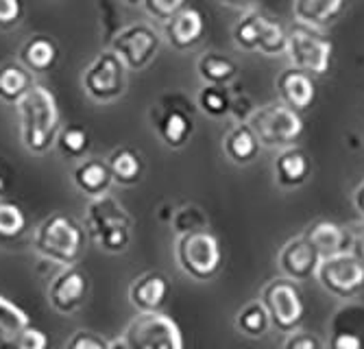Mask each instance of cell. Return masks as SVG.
Instances as JSON below:
<instances>
[{
    "mask_svg": "<svg viewBox=\"0 0 364 349\" xmlns=\"http://www.w3.org/2000/svg\"><path fill=\"white\" fill-rule=\"evenodd\" d=\"M109 349H127V345H124L122 336H118V338L109 340Z\"/></svg>",
    "mask_w": 364,
    "mask_h": 349,
    "instance_id": "46",
    "label": "cell"
},
{
    "mask_svg": "<svg viewBox=\"0 0 364 349\" xmlns=\"http://www.w3.org/2000/svg\"><path fill=\"white\" fill-rule=\"evenodd\" d=\"M164 38L159 31L149 22H127L112 38L109 46L129 68V73H140L149 68L159 55Z\"/></svg>",
    "mask_w": 364,
    "mask_h": 349,
    "instance_id": "10",
    "label": "cell"
},
{
    "mask_svg": "<svg viewBox=\"0 0 364 349\" xmlns=\"http://www.w3.org/2000/svg\"><path fill=\"white\" fill-rule=\"evenodd\" d=\"M18 61L33 75L44 77L59 61V44L50 36H31L18 50Z\"/></svg>",
    "mask_w": 364,
    "mask_h": 349,
    "instance_id": "23",
    "label": "cell"
},
{
    "mask_svg": "<svg viewBox=\"0 0 364 349\" xmlns=\"http://www.w3.org/2000/svg\"><path fill=\"white\" fill-rule=\"evenodd\" d=\"M73 183L87 199H98L103 195H109V190L114 186V177L107 166V160H98V157L81 160L73 168Z\"/></svg>",
    "mask_w": 364,
    "mask_h": 349,
    "instance_id": "22",
    "label": "cell"
},
{
    "mask_svg": "<svg viewBox=\"0 0 364 349\" xmlns=\"http://www.w3.org/2000/svg\"><path fill=\"white\" fill-rule=\"evenodd\" d=\"M127 85L129 68L112 48L98 50L81 73V87L85 97L98 105L120 101L127 94Z\"/></svg>",
    "mask_w": 364,
    "mask_h": 349,
    "instance_id": "4",
    "label": "cell"
},
{
    "mask_svg": "<svg viewBox=\"0 0 364 349\" xmlns=\"http://www.w3.org/2000/svg\"><path fill=\"white\" fill-rule=\"evenodd\" d=\"M28 232V216L16 201L0 199V242H14Z\"/></svg>",
    "mask_w": 364,
    "mask_h": 349,
    "instance_id": "32",
    "label": "cell"
},
{
    "mask_svg": "<svg viewBox=\"0 0 364 349\" xmlns=\"http://www.w3.org/2000/svg\"><path fill=\"white\" fill-rule=\"evenodd\" d=\"M196 107L201 109L205 116L220 120L229 116L231 109V92L229 87L223 85H201L196 92Z\"/></svg>",
    "mask_w": 364,
    "mask_h": 349,
    "instance_id": "33",
    "label": "cell"
},
{
    "mask_svg": "<svg viewBox=\"0 0 364 349\" xmlns=\"http://www.w3.org/2000/svg\"><path fill=\"white\" fill-rule=\"evenodd\" d=\"M11 340H14V336L0 334V349H11Z\"/></svg>",
    "mask_w": 364,
    "mask_h": 349,
    "instance_id": "45",
    "label": "cell"
},
{
    "mask_svg": "<svg viewBox=\"0 0 364 349\" xmlns=\"http://www.w3.org/2000/svg\"><path fill=\"white\" fill-rule=\"evenodd\" d=\"M304 236L316 249L321 260L338 256V253H345L347 245H349L347 227H343L338 223H332V220H314L312 225H308Z\"/></svg>",
    "mask_w": 364,
    "mask_h": 349,
    "instance_id": "25",
    "label": "cell"
},
{
    "mask_svg": "<svg viewBox=\"0 0 364 349\" xmlns=\"http://www.w3.org/2000/svg\"><path fill=\"white\" fill-rule=\"evenodd\" d=\"M18 114L20 142L31 155H46L61 131V107L55 92L44 83H33L31 90L14 105Z\"/></svg>",
    "mask_w": 364,
    "mask_h": 349,
    "instance_id": "1",
    "label": "cell"
},
{
    "mask_svg": "<svg viewBox=\"0 0 364 349\" xmlns=\"http://www.w3.org/2000/svg\"><path fill=\"white\" fill-rule=\"evenodd\" d=\"M87 247L83 223L70 214L55 212L46 216L33 232V249L40 258L63 267H77Z\"/></svg>",
    "mask_w": 364,
    "mask_h": 349,
    "instance_id": "2",
    "label": "cell"
},
{
    "mask_svg": "<svg viewBox=\"0 0 364 349\" xmlns=\"http://www.w3.org/2000/svg\"><path fill=\"white\" fill-rule=\"evenodd\" d=\"M286 57L292 68L308 73L310 77H323L332 66L334 44L321 36L316 28L294 24L288 28Z\"/></svg>",
    "mask_w": 364,
    "mask_h": 349,
    "instance_id": "12",
    "label": "cell"
},
{
    "mask_svg": "<svg viewBox=\"0 0 364 349\" xmlns=\"http://www.w3.org/2000/svg\"><path fill=\"white\" fill-rule=\"evenodd\" d=\"M177 267L196 281H210L223 269V249L218 238L205 230L175 238Z\"/></svg>",
    "mask_w": 364,
    "mask_h": 349,
    "instance_id": "7",
    "label": "cell"
},
{
    "mask_svg": "<svg viewBox=\"0 0 364 349\" xmlns=\"http://www.w3.org/2000/svg\"><path fill=\"white\" fill-rule=\"evenodd\" d=\"M186 7H188V0H144L146 14L155 22H161V24H166L171 18H175Z\"/></svg>",
    "mask_w": 364,
    "mask_h": 349,
    "instance_id": "35",
    "label": "cell"
},
{
    "mask_svg": "<svg viewBox=\"0 0 364 349\" xmlns=\"http://www.w3.org/2000/svg\"><path fill=\"white\" fill-rule=\"evenodd\" d=\"M236 330L249 338H262L273 326H271V316L264 308V304L259 299L249 301L247 306H242L236 314Z\"/></svg>",
    "mask_w": 364,
    "mask_h": 349,
    "instance_id": "29",
    "label": "cell"
},
{
    "mask_svg": "<svg viewBox=\"0 0 364 349\" xmlns=\"http://www.w3.org/2000/svg\"><path fill=\"white\" fill-rule=\"evenodd\" d=\"M98 20H101V36L105 38V42L109 46L112 38L120 31V28H116L109 22V20H114V22L120 24V16L116 11V3H114V0H98Z\"/></svg>",
    "mask_w": 364,
    "mask_h": 349,
    "instance_id": "37",
    "label": "cell"
},
{
    "mask_svg": "<svg viewBox=\"0 0 364 349\" xmlns=\"http://www.w3.org/2000/svg\"><path fill=\"white\" fill-rule=\"evenodd\" d=\"M107 166L112 171L114 183L131 188V186H138L142 181L144 175V160L142 155L131 149V146H118L109 153L107 157Z\"/></svg>",
    "mask_w": 364,
    "mask_h": 349,
    "instance_id": "27",
    "label": "cell"
},
{
    "mask_svg": "<svg viewBox=\"0 0 364 349\" xmlns=\"http://www.w3.org/2000/svg\"><path fill=\"white\" fill-rule=\"evenodd\" d=\"M294 24L325 28L332 26L347 9V0H292Z\"/></svg>",
    "mask_w": 364,
    "mask_h": 349,
    "instance_id": "24",
    "label": "cell"
},
{
    "mask_svg": "<svg viewBox=\"0 0 364 349\" xmlns=\"http://www.w3.org/2000/svg\"><path fill=\"white\" fill-rule=\"evenodd\" d=\"M36 83L33 75L20 61H7L0 66V101L16 105Z\"/></svg>",
    "mask_w": 364,
    "mask_h": 349,
    "instance_id": "28",
    "label": "cell"
},
{
    "mask_svg": "<svg viewBox=\"0 0 364 349\" xmlns=\"http://www.w3.org/2000/svg\"><path fill=\"white\" fill-rule=\"evenodd\" d=\"M353 205H355L358 214L364 218V179L360 181V186L355 188V193H353Z\"/></svg>",
    "mask_w": 364,
    "mask_h": 349,
    "instance_id": "43",
    "label": "cell"
},
{
    "mask_svg": "<svg viewBox=\"0 0 364 349\" xmlns=\"http://www.w3.org/2000/svg\"><path fill=\"white\" fill-rule=\"evenodd\" d=\"M90 131L81 124H65L61 127V131L57 136L55 149L61 153L65 160H85V155L90 151Z\"/></svg>",
    "mask_w": 364,
    "mask_h": 349,
    "instance_id": "30",
    "label": "cell"
},
{
    "mask_svg": "<svg viewBox=\"0 0 364 349\" xmlns=\"http://www.w3.org/2000/svg\"><path fill=\"white\" fill-rule=\"evenodd\" d=\"M255 109H257V105L251 99V94H247V92H242V94H231L229 118L234 120V122H249Z\"/></svg>",
    "mask_w": 364,
    "mask_h": 349,
    "instance_id": "40",
    "label": "cell"
},
{
    "mask_svg": "<svg viewBox=\"0 0 364 349\" xmlns=\"http://www.w3.org/2000/svg\"><path fill=\"white\" fill-rule=\"evenodd\" d=\"M318 264H321V256L304 234L284 242V247L277 253V269L282 277H288L296 284L316 277Z\"/></svg>",
    "mask_w": 364,
    "mask_h": 349,
    "instance_id": "16",
    "label": "cell"
},
{
    "mask_svg": "<svg viewBox=\"0 0 364 349\" xmlns=\"http://www.w3.org/2000/svg\"><path fill=\"white\" fill-rule=\"evenodd\" d=\"M65 349H109V340L103 338L101 334H96V332L79 330L68 338Z\"/></svg>",
    "mask_w": 364,
    "mask_h": 349,
    "instance_id": "39",
    "label": "cell"
},
{
    "mask_svg": "<svg viewBox=\"0 0 364 349\" xmlns=\"http://www.w3.org/2000/svg\"><path fill=\"white\" fill-rule=\"evenodd\" d=\"M231 40L242 53H259L262 57L273 59L286 55L288 31L269 14L251 9L238 18Z\"/></svg>",
    "mask_w": 364,
    "mask_h": 349,
    "instance_id": "5",
    "label": "cell"
},
{
    "mask_svg": "<svg viewBox=\"0 0 364 349\" xmlns=\"http://www.w3.org/2000/svg\"><path fill=\"white\" fill-rule=\"evenodd\" d=\"M24 3L22 0H0V31H11L22 24Z\"/></svg>",
    "mask_w": 364,
    "mask_h": 349,
    "instance_id": "38",
    "label": "cell"
},
{
    "mask_svg": "<svg viewBox=\"0 0 364 349\" xmlns=\"http://www.w3.org/2000/svg\"><path fill=\"white\" fill-rule=\"evenodd\" d=\"M83 227L87 232V238H92L98 249L105 251L107 256H118L131 245L134 220L116 197L103 195L98 199H90Z\"/></svg>",
    "mask_w": 364,
    "mask_h": 349,
    "instance_id": "3",
    "label": "cell"
},
{
    "mask_svg": "<svg viewBox=\"0 0 364 349\" xmlns=\"http://www.w3.org/2000/svg\"><path fill=\"white\" fill-rule=\"evenodd\" d=\"M118 3L124 5V7H138V5L144 7V0H118Z\"/></svg>",
    "mask_w": 364,
    "mask_h": 349,
    "instance_id": "47",
    "label": "cell"
},
{
    "mask_svg": "<svg viewBox=\"0 0 364 349\" xmlns=\"http://www.w3.org/2000/svg\"><path fill=\"white\" fill-rule=\"evenodd\" d=\"M11 349H50V338L44 330L31 323L28 328H24L20 334L14 336Z\"/></svg>",
    "mask_w": 364,
    "mask_h": 349,
    "instance_id": "36",
    "label": "cell"
},
{
    "mask_svg": "<svg viewBox=\"0 0 364 349\" xmlns=\"http://www.w3.org/2000/svg\"><path fill=\"white\" fill-rule=\"evenodd\" d=\"M149 120H151L155 136L166 149L179 151L194 136L192 107L186 103V99L179 92L164 94V97L149 109Z\"/></svg>",
    "mask_w": 364,
    "mask_h": 349,
    "instance_id": "8",
    "label": "cell"
},
{
    "mask_svg": "<svg viewBox=\"0 0 364 349\" xmlns=\"http://www.w3.org/2000/svg\"><path fill=\"white\" fill-rule=\"evenodd\" d=\"M196 73H198V79H201L203 85L229 87L238 79L240 66L231 57H227L225 53L208 50L196 59Z\"/></svg>",
    "mask_w": 364,
    "mask_h": 349,
    "instance_id": "26",
    "label": "cell"
},
{
    "mask_svg": "<svg viewBox=\"0 0 364 349\" xmlns=\"http://www.w3.org/2000/svg\"><path fill=\"white\" fill-rule=\"evenodd\" d=\"M90 281L79 267H63L48 284V304L59 314H77L87 301Z\"/></svg>",
    "mask_w": 364,
    "mask_h": 349,
    "instance_id": "14",
    "label": "cell"
},
{
    "mask_svg": "<svg viewBox=\"0 0 364 349\" xmlns=\"http://www.w3.org/2000/svg\"><path fill=\"white\" fill-rule=\"evenodd\" d=\"M347 234H349V245H347V251L355 260H360L364 264V220L360 225H351L347 227Z\"/></svg>",
    "mask_w": 364,
    "mask_h": 349,
    "instance_id": "42",
    "label": "cell"
},
{
    "mask_svg": "<svg viewBox=\"0 0 364 349\" xmlns=\"http://www.w3.org/2000/svg\"><path fill=\"white\" fill-rule=\"evenodd\" d=\"M282 349H325V343L321 340V336H316L312 332L296 330L292 334H286Z\"/></svg>",
    "mask_w": 364,
    "mask_h": 349,
    "instance_id": "41",
    "label": "cell"
},
{
    "mask_svg": "<svg viewBox=\"0 0 364 349\" xmlns=\"http://www.w3.org/2000/svg\"><path fill=\"white\" fill-rule=\"evenodd\" d=\"M218 3L227 5V7H236V9H247L255 3V0H218Z\"/></svg>",
    "mask_w": 364,
    "mask_h": 349,
    "instance_id": "44",
    "label": "cell"
},
{
    "mask_svg": "<svg viewBox=\"0 0 364 349\" xmlns=\"http://www.w3.org/2000/svg\"><path fill=\"white\" fill-rule=\"evenodd\" d=\"M5 190H7V181H5V175L0 173V199H3V195H5Z\"/></svg>",
    "mask_w": 364,
    "mask_h": 349,
    "instance_id": "48",
    "label": "cell"
},
{
    "mask_svg": "<svg viewBox=\"0 0 364 349\" xmlns=\"http://www.w3.org/2000/svg\"><path fill=\"white\" fill-rule=\"evenodd\" d=\"M223 153L225 157L236 166H249L251 162L257 160V155L262 151V144L251 129L249 122H234L223 136Z\"/></svg>",
    "mask_w": 364,
    "mask_h": 349,
    "instance_id": "21",
    "label": "cell"
},
{
    "mask_svg": "<svg viewBox=\"0 0 364 349\" xmlns=\"http://www.w3.org/2000/svg\"><path fill=\"white\" fill-rule=\"evenodd\" d=\"M205 36V18L196 7L181 9L175 18H171L164 24V40L168 42L171 48L186 53L194 48Z\"/></svg>",
    "mask_w": 364,
    "mask_h": 349,
    "instance_id": "19",
    "label": "cell"
},
{
    "mask_svg": "<svg viewBox=\"0 0 364 349\" xmlns=\"http://www.w3.org/2000/svg\"><path fill=\"white\" fill-rule=\"evenodd\" d=\"M28 326H31L28 312L16 301H11L9 297L0 295V334L16 336Z\"/></svg>",
    "mask_w": 364,
    "mask_h": 349,
    "instance_id": "34",
    "label": "cell"
},
{
    "mask_svg": "<svg viewBox=\"0 0 364 349\" xmlns=\"http://www.w3.org/2000/svg\"><path fill=\"white\" fill-rule=\"evenodd\" d=\"M171 299V281L164 273L144 271L129 286V304L138 312H161Z\"/></svg>",
    "mask_w": 364,
    "mask_h": 349,
    "instance_id": "17",
    "label": "cell"
},
{
    "mask_svg": "<svg viewBox=\"0 0 364 349\" xmlns=\"http://www.w3.org/2000/svg\"><path fill=\"white\" fill-rule=\"evenodd\" d=\"M321 289L341 301H353L364 291V264L349 251L332 258H323L316 271Z\"/></svg>",
    "mask_w": 364,
    "mask_h": 349,
    "instance_id": "13",
    "label": "cell"
},
{
    "mask_svg": "<svg viewBox=\"0 0 364 349\" xmlns=\"http://www.w3.org/2000/svg\"><path fill=\"white\" fill-rule=\"evenodd\" d=\"M168 220H171V227H173L175 236L210 230V216L205 214L203 208H198L196 203H181V205L173 208Z\"/></svg>",
    "mask_w": 364,
    "mask_h": 349,
    "instance_id": "31",
    "label": "cell"
},
{
    "mask_svg": "<svg viewBox=\"0 0 364 349\" xmlns=\"http://www.w3.org/2000/svg\"><path fill=\"white\" fill-rule=\"evenodd\" d=\"M275 90L279 103L288 105L294 112H306L314 105L316 101V83L314 77H310L308 73H301L292 66L284 68L277 79H275Z\"/></svg>",
    "mask_w": 364,
    "mask_h": 349,
    "instance_id": "18",
    "label": "cell"
},
{
    "mask_svg": "<svg viewBox=\"0 0 364 349\" xmlns=\"http://www.w3.org/2000/svg\"><path fill=\"white\" fill-rule=\"evenodd\" d=\"M312 175L310 155L301 146H288L277 151L273 160V179L284 190L301 188Z\"/></svg>",
    "mask_w": 364,
    "mask_h": 349,
    "instance_id": "20",
    "label": "cell"
},
{
    "mask_svg": "<svg viewBox=\"0 0 364 349\" xmlns=\"http://www.w3.org/2000/svg\"><path fill=\"white\" fill-rule=\"evenodd\" d=\"M259 301L271 316V326L282 334H292L301 330L306 321V301L296 286V281L288 277H275L262 289Z\"/></svg>",
    "mask_w": 364,
    "mask_h": 349,
    "instance_id": "11",
    "label": "cell"
},
{
    "mask_svg": "<svg viewBox=\"0 0 364 349\" xmlns=\"http://www.w3.org/2000/svg\"><path fill=\"white\" fill-rule=\"evenodd\" d=\"M325 349H364V304L347 301L332 314Z\"/></svg>",
    "mask_w": 364,
    "mask_h": 349,
    "instance_id": "15",
    "label": "cell"
},
{
    "mask_svg": "<svg viewBox=\"0 0 364 349\" xmlns=\"http://www.w3.org/2000/svg\"><path fill=\"white\" fill-rule=\"evenodd\" d=\"M251 129L255 131L262 149H288L294 146L301 140L306 122L301 118L299 112L290 109L288 105L275 101V103H267L253 112L251 120Z\"/></svg>",
    "mask_w": 364,
    "mask_h": 349,
    "instance_id": "6",
    "label": "cell"
},
{
    "mask_svg": "<svg viewBox=\"0 0 364 349\" xmlns=\"http://www.w3.org/2000/svg\"><path fill=\"white\" fill-rule=\"evenodd\" d=\"M127 349H186L179 323L166 312H138L122 332Z\"/></svg>",
    "mask_w": 364,
    "mask_h": 349,
    "instance_id": "9",
    "label": "cell"
}]
</instances>
